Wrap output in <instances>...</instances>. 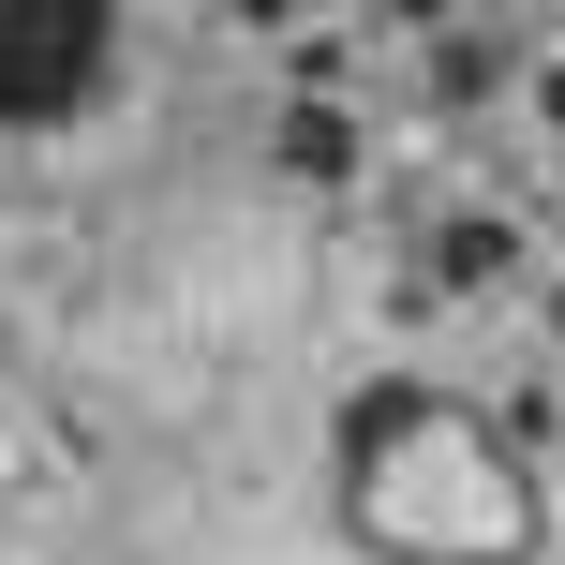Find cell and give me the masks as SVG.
<instances>
[{
	"instance_id": "cell-1",
	"label": "cell",
	"mask_w": 565,
	"mask_h": 565,
	"mask_svg": "<svg viewBox=\"0 0 565 565\" xmlns=\"http://www.w3.org/2000/svg\"><path fill=\"white\" fill-rule=\"evenodd\" d=\"M342 521L387 565H521L536 551V477L521 447L447 387H372L342 417Z\"/></svg>"
},
{
	"instance_id": "cell-2",
	"label": "cell",
	"mask_w": 565,
	"mask_h": 565,
	"mask_svg": "<svg viewBox=\"0 0 565 565\" xmlns=\"http://www.w3.org/2000/svg\"><path fill=\"white\" fill-rule=\"evenodd\" d=\"M105 0H0V119H60L105 75Z\"/></svg>"
}]
</instances>
